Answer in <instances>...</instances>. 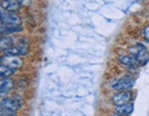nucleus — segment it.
<instances>
[{
    "label": "nucleus",
    "instance_id": "1",
    "mask_svg": "<svg viewBox=\"0 0 149 116\" xmlns=\"http://www.w3.org/2000/svg\"><path fill=\"white\" fill-rule=\"evenodd\" d=\"M130 54L134 56L139 64H146L149 59V55L145 45L142 43H137L130 48Z\"/></svg>",
    "mask_w": 149,
    "mask_h": 116
},
{
    "label": "nucleus",
    "instance_id": "2",
    "mask_svg": "<svg viewBox=\"0 0 149 116\" xmlns=\"http://www.w3.org/2000/svg\"><path fill=\"white\" fill-rule=\"evenodd\" d=\"M0 20H1V25L5 27H16L19 26L21 23V20L19 16L14 13H7L4 10L0 12Z\"/></svg>",
    "mask_w": 149,
    "mask_h": 116
},
{
    "label": "nucleus",
    "instance_id": "3",
    "mask_svg": "<svg viewBox=\"0 0 149 116\" xmlns=\"http://www.w3.org/2000/svg\"><path fill=\"white\" fill-rule=\"evenodd\" d=\"M134 83L135 81L133 78L129 76H125L123 77L122 78L114 81V83L112 84V88L115 90H119V91H127L128 89H131L133 88L134 86Z\"/></svg>",
    "mask_w": 149,
    "mask_h": 116
},
{
    "label": "nucleus",
    "instance_id": "4",
    "mask_svg": "<svg viewBox=\"0 0 149 116\" xmlns=\"http://www.w3.org/2000/svg\"><path fill=\"white\" fill-rule=\"evenodd\" d=\"M1 66H6L14 69H19L23 66V60L20 57H17L13 55H3L0 59Z\"/></svg>",
    "mask_w": 149,
    "mask_h": 116
},
{
    "label": "nucleus",
    "instance_id": "5",
    "mask_svg": "<svg viewBox=\"0 0 149 116\" xmlns=\"http://www.w3.org/2000/svg\"><path fill=\"white\" fill-rule=\"evenodd\" d=\"M22 106V101L19 99L5 98L1 101V108L8 109L10 111L16 112Z\"/></svg>",
    "mask_w": 149,
    "mask_h": 116
},
{
    "label": "nucleus",
    "instance_id": "6",
    "mask_svg": "<svg viewBox=\"0 0 149 116\" xmlns=\"http://www.w3.org/2000/svg\"><path fill=\"white\" fill-rule=\"evenodd\" d=\"M132 93L129 91H121L112 97V102L115 106H122L131 101Z\"/></svg>",
    "mask_w": 149,
    "mask_h": 116
},
{
    "label": "nucleus",
    "instance_id": "7",
    "mask_svg": "<svg viewBox=\"0 0 149 116\" xmlns=\"http://www.w3.org/2000/svg\"><path fill=\"white\" fill-rule=\"evenodd\" d=\"M22 4L16 0H1V8L9 12H16L20 9Z\"/></svg>",
    "mask_w": 149,
    "mask_h": 116
},
{
    "label": "nucleus",
    "instance_id": "8",
    "mask_svg": "<svg viewBox=\"0 0 149 116\" xmlns=\"http://www.w3.org/2000/svg\"><path fill=\"white\" fill-rule=\"evenodd\" d=\"M6 55H13V56H19L25 55L28 53V47L24 44H20L18 46H12L11 48L4 51Z\"/></svg>",
    "mask_w": 149,
    "mask_h": 116
},
{
    "label": "nucleus",
    "instance_id": "9",
    "mask_svg": "<svg viewBox=\"0 0 149 116\" xmlns=\"http://www.w3.org/2000/svg\"><path fill=\"white\" fill-rule=\"evenodd\" d=\"M119 61L129 68H136L139 65V63L132 55H121L119 57Z\"/></svg>",
    "mask_w": 149,
    "mask_h": 116
},
{
    "label": "nucleus",
    "instance_id": "10",
    "mask_svg": "<svg viewBox=\"0 0 149 116\" xmlns=\"http://www.w3.org/2000/svg\"><path fill=\"white\" fill-rule=\"evenodd\" d=\"M14 87L13 80L9 78H4L1 79V83H0V92L1 95H4L6 93L9 92Z\"/></svg>",
    "mask_w": 149,
    "mask_h": 116
},
{
    "label": "nucleus",
    "instance_id": "11",
    "mask_svg": "<svg viewBox=\"0 0 149 116\" xmlns=\"http://www.w3.org/2000/svg\"><path fill=\"white\" fill-rule=\"evenodd\" d=\"M134 111V104L133 103H126L122 106H116V112L118 114L121 115H128L131 114Z\"/></svg>",
    "mask_w": 149,
    "mask_h": 116
},
{
    "label": "nucleus",
    "instance_id": "12",
    "mask_svg": "<svg viewBox=\"0 0 149 116\" xmlns=\"http://www.w3.org/2000/svg\"><path fill=\"white\" fill-rule=\"evenodd\" d=\"M0 48L4 52L6 50H8L9 48H11L13 46V39L11 37H8V36H2L1 37V41H0Z\"/></svg>",
    "mask_w": 149,
    "mask_h": 116
},
{
    "label": "nucleus",
    "instance_id": "13",
    "mask_svg": "<svg viewBox=\"0 0 149 116\" xmlns=\"http://www.w3.org/2000/svg\"><path fill=\"white\" fill-rule=\"evenodd\" d=\"M17 69L14 68H11L8 66H0V76H1L2 78H9L10 76L15 73V71Z\"/></svg>",
    "mask_w": 149,
    "mask_h": 116
},
{
    "label": "nucleus",
    "instance_id": "14",
    "mask_svg": "<svg viewBox=\"0 0 149 116\" xmlns=\"http://www.w3.org/2000/svg\"><path fill=\"white\" fill-rule=\"evenodd\" d=\"M23 29L20 26H16V27H5V31H1V33L3 34H9V33H14V32H19L21 31Z\"/></svg>",
    "mask_w": 149,
    "mask_h": 116
},
{
    "label": "nucleus",
    "instance_id": "15",
    "mask_svg": "<svg viewBox=\"0 0 149 116\" xmlns=\"http://www.w3.org/2000/svg\"><path fill=\"white\" fill-rule=\"evenodd\" d=\"M16 113L13 111H10L8 109L1 108V116H15Z\"/></svg>",
    "mask_w": 149,
    "mask_h": 116
},
{
    "label": "nucleus",
    "instance_id": "16",
    "mask_svg": "<svg viewBox=\"0 0 149 116\" xmlns=\"http://www.w3.org/2000/svg\"><path fill=\"white\" fill-rule=\"evenodd\" d=\"M143 36H144L146 41L149 42V26L144 29V31H143Z\"/></svg>",
    "mask_w": 149,
    "mask_h": 116
},
{
    "label": "nucleus",
    "instance_id": "17",
    "mask_svg": "<svg viewBox=\"0 0 149 116\" xmlns=\"http://www.w3.org/2000/svg\"><path fill=\"white\" fill-rule=\"evenodd\" d=\"M16 1H19V2L21 3L22 5H23L24 3H26V0H16Z\"/></svg>",
    "mask_w": 149,
    "mask_h": 116
},
{
    "label": "nucleus",
    "instance_id": "18",
    "mask_svg": "<svg viewBox=\"0 0 149 116\" xmlns=\"http://www.w3.org/2000/svg\"><path fill=\"white\" fill-rule=\"evenodd\" d=\"M111 116H124V115H121V114H118V113H115V114H112Z\"/></svg>",
    "mask_w": 149,
    "mask_h": 116
}]
</instances>
